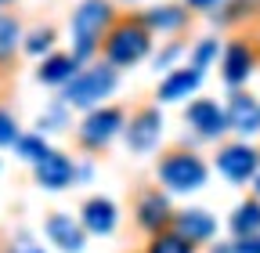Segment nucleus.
<instances>
[{
    "mask_svg": "<svg viewBox=\"0 0 260 253\" xmlns=\"http://www.w3.org/2000/svg\"><path fill=\"white\" fill-rule=\"evenodd\" d=\"M109 18H112L109 0H83V4L76 8V15H73V40H76V44H73V54H76L80 61L98 51Z\"/></svg>",
    "mask_w": 260,
    "mask_h": 253,
    "instance_id": "f257e3e1",
    "label": "nucleus"
},
{
    "mask_svg": "<svg viewBox=\"0 0 260 253\" xmlns=\"http://www.w3.org/2000/svg\"><path fill=\"white\" fill-rule=\"evenodd\" d=\"M159 181L170 192H191L206 184V163L191 152H167L159 160Z\"/></svg>",
    "mask_w": 260,
    "mask_h": 253,
    "instance_id": "f03ea898",
    "label": "nucleus"
},
{
    "mask_svg": "<svg viewBox=\"0 0 260 253\" xmlns=\"http://www.w3.org/2000/svg\"><path fill=\"white\" fill-rule=\"evenodd\" d=\"M112 87H116V69L112 66H94V69L76 73L65 83V102L87 109V105H98L102 98H109Z\"/></svg>",
    "mask_w": 260,
    "mask_h": 253,
    "instance_id": "7ed1b4c3",
    "label": "nucleus"
},
{
    "mask_svg": "<svg viewBox=\"0 0 260 253\" xmlns=\"http://www.w3.org/2000/svg\"><path fill=\"white\" fill-rule=\"evenodd\" d=\"M148 44H152L148 29L141 22H123L105 40V58H109V66H134V61H141L148 54Z\"/></svg>",
    "mask_w": 260,
    "mask_h": 253,
    "instance_id": "20e7f679",
    "label": "nucleus"
},
{
    "mask_svg": "<svg viewBox=\"0 0 260 253\" xmlns=\"http://www.w3.org/2000/svg\"><path fill=\"white\" fill-rule=\"evenodd\" d=\"M119 126H123V112L119 109H94L83 123H80V141L98 148V145H105L112 134H119Z\"/></svg>",
    "mask_w": 260,
    "mask_h": 253,
    "instance_id": "39448f33",
    "label": "nucleus"
},
{
    "mask_svg": "<svg viewBox=\"0 0 260 253\" xmlns=\"http://www.w3.org/2000/svg\"><path fill=\"white\" fill-rule=\"evenodd\" d=\"M256 167H260V155L249 145H228L217 152V170L232 181H249L256 174Z\"/></svg>",
    "mask_w": 260,
    "mask_h": 253,
    "instance_id": "423d86ee",
    "label": "nucleus"
},
{
    "mask_svg": "<svg viewBox=\"0 0 260 253\" xmlns=\"http://www.w3.org/2000/svg\"><path fill=\"white\" fill-rule=\"evenodd\" d=\"M184 116H188V123H191L203 138H220L228 126H232V123H228V112H220V105H217V102H210V98L191 102Z\"/></svg>",
    "mask_w": 260,
    "mask_h": 253,
    "instance_id": "0eeeda50",
    "label": "nucleus"
},
{
    "mask_svg": "<svg viewBox=\"0 0 260 253\" xmlns=\"http://www.w3.org/2000/svg\"><path fill=\"white\" fill-rule=\"evenodd\" d=\"M73 177H76V167H73V160H69L65 152H47L44 160L37 163V181H40L44 188H51V192L69 188Z\"/></svg>",
    "mask_w": 260,
    "mask_h": 253,
    "instance_id": "6e6552de",
    "label": "nucleus"
},
{
    "mask_svg": "<svg viewBox=\"0 0 260 253\" xmlns=\"http://www.w3.org/2000/svg\"><path fill=\"white\" fill-rule=\"evenodd\" d=\"M159 131H162V116H159V109L148 105V109H141L134 116V123L126 126V145L134 152H148L159 141Z\"/></svg>",
    "mask_w": 260,
    "mask_h": 253,
    "instance_id": "1a4fd4ad",
    "label": "nucleus"
},
{
    "mask_svg": "<svg viewBox=\"0 0 260 253\" xmlns=\"http://www.w3.org/2000/svg\"><path fill=\"white\" fill-rule=\"evenodd\" d=\"M224 73V83L228 87H239V83H246L249 80V73H253V51H249V44H242V40H232L228 44V51H224V66H220Z\"/></svg>",
    "mask_w": 260,
    "mask_h": 253,
    "instance_id": "9d476101",
    "label": "nucleus"
},
{
    "mask_svg": "<svg viewBox=\"0 0 260 253\" xmlns=\"http://www.w3.org/2000/svg\"><path fill=\"white\" fill-rule=\"evenodd\" d=\"M44 228H47V239L58 249H65V253H80L83 249V228L76 225L69 213H51Z\"/></svg>",
    "mask_w": 260,
    "mask_h": 253,
    "instance_id": "9b49d317",
    "label": "nucleus"
},
{
    "mask_svg": "<svg viewBox=\"0 0 260 253\" xmlns=\"http://www.w3.org/2000/svg\"><path fill=\"white\" fill-rule=\"evenodd\" d=\"M228 123H232L239 134H256L260 131V102L242 94V90H235L232 102H228Z\"/></svg>",
    "mask_w": 260,
    "mask_h": 253,
    "instance_id": "f8f14e48",
    "label": "nucleus"
},
{
    "mask_svg": "<svg viewBox=\"0 0 260 253\" xmlns=\"http://www.w3.org/2000/svg\"><path fill=\"white\" fill-rule=\"evenodd\" d=\"M174 232L184 235L188 242H206L213 232H217V220L206 213V210H181L174 217Z\"/></svg>",
    "mask_w": 260,
    "mask_h": 253,
    "instance_id": "ddd939ff",
    "label": "nucleus"
},
{
    "mask_svg": "<svg viewBox=\"0 0 260 253\" xmlns=\"http://www.w3.org/2000/svg\"><path fill=\"white\" fill-rule=\"evenodd\" d=\"M83 228L94 235H109L116 228V203L105 196H94L83 203Z\"/></svg>",
    "mask_w": 260,
    "mask_h": 253,
    "instance_id": "4468645a",
    "label": "nucleus"
},
{
    "mask_svg": "<svg viewBox=\"0 0 260 253\" xmlns=\"http://www.w3.org/2000/svg\"><path fill=\"white\" fill-rule=\"evenodd\" d=\"M203 83V69H195V66H188V69H174L167 80L159 83V102H177V98H188V94Z\"/></svg>",
    "mask_w": 260,
    "mask_h": 253,
    "instance_id": "2eb2a0df",
    "label": "nucleus"
},
{
    "mask_svg": "<svg viewBox=\"0 0 260 253\" xmlns=\"http://www.w3.org/2000/svg\"><path fill=\"white\" fill-rule=\"evenodd\" d=\"M138 220H141V228L148 232H162V225L170 220V203L162 192H145L141 203H138Z\"/></svg>",
    "mask_w": 260,
    "mask_h": 253,
    "instance_id": "dca6fc26",
    "label": "nucleus"
},
{
    "mask_svg": "<svg viewBox=\"0 0 260 253\" xmlns=\"http://www.w3.org/2000/svg\"><path fill=\"white\" fill-rule=\"evenodd\" d=\"M76 66H80L76 54H51L37 76H40V83H69L76 76Z\"/></svg>",
    "mask_w": 260,
    "mask_h": 253,
    "instance_id": "f3484780",
    "label": "nucleus"
},
{
    "mask_svg": "<svg viewBox=\"0 0 260 253\" xmlns=\"http://www.w3.org/2000/svg\"><path fill=\"white\" fill-rule=\"evenodd\" d=\"M232 232H235L239 239L260 235V203H242V206L232 213Z\"/></svg>",
    "mask_w": 260,
    "mask_h": 253,
    "instance_id": "a211bd4d",
    "label": "nucleus"
},
{
    "mask_svg": "<svg viewBox=\"0 0 260 253\" xmlns=\"http://www.w3.org/2000/svg\"><path fill=\"white\" fill-rule=\"evenodd\" d=\"M181 22H184V11L174 8V4H167V8H152V11L145 15V25H152V29H177Z\"/></svg>",
    "mask_w": 260,
    "mask_h": 253,
    "instance_id": "6ab92c4d",
    "label": "nucleus"
},
{
    "mask_svg": "<svg viewBox=\"0 0 260 253\" xmlns=\"http://www.w3.org/2000/svg\"><path fill=\"white\" fill-rule=\"evenodd\" d=\"M191 246H195V242H188V239L177 235V232H159L155 242L148 246V253H191Z\"/></svg>",
    "mask_w": 260,
    "mask_h": 253,
    "instance_id": "aec40b11",
    "label": "nucleus"
},
{
    "mask_svg": "<svg viewBox=\"0 0 260 253\" xmlns=\"http://www.w3.org/2000/svg\"><path fill=\"white\" fill-rule=\"evenodd\" d=\"M15 148H18L22 160H25V163H32V167H37V163L44 160V155L51 152V148L44 145V138H37V134H22V138L15 141Z\"/></svg>",
    "mask_w": 260,
    "mask_h": 253,
    "instance_id": "412c9836",
    "label": "nucleus"
},
{
    "mask_svg": "<svg viewBox=\"0 0 260 253\" xmlns=\"http://www.w3.org/2000/svg\"><path fill=\"white\" fill-rule=\"evenodd\" d=\"M18 47V22L8 18V15H0V58L11 54Z\"/></svg>",
    "mask_w": 260,
    "mask_h": 253,
    "instance_id": "4be33fe9",
    "label": "nucleus"
},
{
    "mask_svg": "<svg viewBox=\"0 0 260 253\" xmlns=\"http://www.w3.org/2000/svg\"><path fill=\"white\" fill-rule=\"evenodd\" d=\"M22 134H18V126H15V116L0 109V145H15Z\"/></svg>",
    "mask_w": 260,
    "mask_h": 253,
    "instance_id": "5701e85b",
    "label": "nucleus"
},
{
    "mask_svg": "<svg viewBox=\"0 0 260 253\" xmlns=\"http://www.w3.org/2000/svg\"><path fill=\"white\" fill-rule=\"evenodd\" d=\"M217 54V40H203L199 47H195V58H191V66L195 69H206V61Z\"/></svg>",
    "mask_w": 260,
    "mask_h": 253,
    "instance_id": "b1692460",
    "label": "nucleus"
},
{
    "mask_svg": "<svg viewBox=\"0 0 260 253\" xmlns=\"http://www.w3.org/2000/svg\"><path fill=\"white\" fill-rule=\"evenodd\" d=\"M51 40H54V33H51V29H37V33H32L29 37V51H44V47H51Z\"/></svg>",
    "mask_w": 260,
    "mask_h": 253,
    "instance_id": "393cba45",
    "label": "nucleus"
},
{
    "mask_svg": "<svg viewBox=\"0 0 260 253\" xmlns=\"http://www.w3.org/2000/svg\"><path fill=\"white\" fill-rule=\"evenodd\" d=\"M8 253H44V249L32 242V239H25V235H22V239H15V242H11V249H8Z\"/></svg>",
    "mask_w": 260,
    "mask_h": 253,
    "instance_id": "a878e982",
    "label": "nucleus"
},
{
    "mask_svg": "<svg viewBox=\"0 0 260 253\" xmlns=\"http://www.w3.org/2000/svg\"><path fill=\"white\" fill-rule=\"evenodd\" d=\"M235 253H260V235H249V239L235 242Z\"/></svg>",
    "mask_w": 260,
    "mask_h": 253,
    "instance_id": "bb28decb",
    "label": "nucleus"
},
{
    "mask_svg": "<svg viewBox=\"0 0 260 253\" xmlns=\"http://www.w3.org/2000/svg\"><path fill=\"white\" fill-rule=\"evenodd\" d=\"M177 51H181V47H170L167 54H159V61H155V66H159V69H167L170 61H174V54H177Z\"/></svg>",
    "mask_w": 260,
    "mask_h": 253,
    "instance_id": "cd10ccee",
    "label": "nucleus"
},
{
    "mask_svg": "<svg viewBox=\"0 0 260 253\" xmlns=\"http://www.w3.org/2000/svg\"><path fill=\"white\" fill-rule=\"evenodd\" d=\"M191 8H210V4H217V0H188Z\"/></svg>",
    "mask_w": 260,
    "mask_h": 253,
    "instance_id": "c85d7f7f",
    "label": "nucleus"
},
{
    "mask_svg": "<svg viewBox=\"0 0 260 253\" xmlns=\"http://www.w3.org/2000/svg\"><path fill=\"white\" fill-rule=\"evenodd\" d=\"M256 196H260V177H256Z\"/></svg>",
    "mask_w": 260,
    "mask_h": 253,
    "instance_id": "c756f323",
    "label": "nucleus"
},
{
    "mask_svg": "<svg viewBox=\"0 0 260 253\" xmlns=\"http://www.w3.org/2000/svg\"><path fill=\"white\" fill-rule=\"evenodd\" d=\"M0 4H8V0H0Z\"/></svg>",
    "mask_w": 260,
    "mask_h": 253,
    "instance_id": "7c9ffc66",
    "label": "nucleus"
}]
</instances>
